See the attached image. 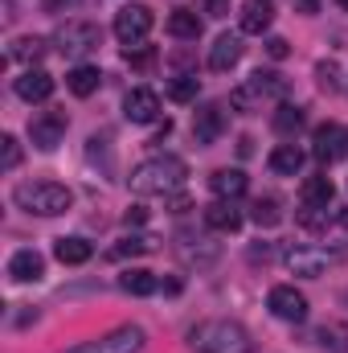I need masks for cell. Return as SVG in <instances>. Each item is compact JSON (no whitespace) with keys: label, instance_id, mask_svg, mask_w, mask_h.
<instances>
[{"label":"cell","instance_id":"cell-1","mask_svg":"<svg viewBox=\"0 0 348 353\" xmlns=\"http://www.w3.org/2000/svg\"><path fill=\"white\" fill-rule=\"evenodd\" d=\"M193 353H254V337L238 321H201L188 333Z\"/></svg>","mask_w":348,"mask_h":353},{"label":"cell","instance_id":"cell-2","mask_svg":"<svg viewBox=\"0 0 348 353\" xmlns=\"http://www.w3.org/2000/svg\"><path fill=\"white\" fill-rule=\"evenodd\" d=\"M184 176H188V165L180 157H148L131 169L127 185H131V193L148 197V193H176L184 185Z\"/></svg>","mask_w":348,"mask_h":353},{"label":"cell","instance_id":"cell-3","mask_svg":"<svg viewBox=\"0 0 348 353\" xmlns=\"http://www.w3.org/2000/svg\"><path fill=\"white\" fill-rule=\"evenodd\" d=\"M287 90H291V83H287L279 70H254L242 87L230 90V107L242 111V115H254V111H262L266 103L287 99Z\"/></svg>","mask_w":348,"mask_h":353},{"label":"cell","instance_id":"cell-4","mask_svg":"<svg viewBox=\"0 0 348 353\" xmlns=\"http://www.w3.org/2000/svg\"><path fill=\"white\" fill-rule=\"evenodd\" d=\"M12 201L25 210V214H37V218H54V214H66L74 193L58 181H25L12 189Z\"/></svg>","mask_w":348,"mask_h":353},{"label":"cell","instance_id":"cell-5","mask_svg":"<svg viewBox=\"0 0 348 353\" xmlns=\"http://www.w3.org/2000/svg\"><path fill=\"white\" fill-rule=\"evenodd\" d=\"M54 46H58V54H62V58L83 62L87 54H94V50L102 46V29H98L94 21H66V25L58 29Z\"/></svg>","mask_w":348,"mask_h":353},{"label":"cell","instance_id":"cell-6","mask_svg":"<svg viewBox=\"0 0 348 353\" xmlns=\"http://www.w3.org/2000/svg\"><path fill=\"white\" fill-rule=\"evenodd\" d=\"M144 345H148V333L140 325H119V329H111L94 341H83V345H74L66 353H140Z\"/></svg>","mask_w":348,"mask_h":353},{"label":"cell","instance_id":"cell-7","mask_svg":"<svg viewBox=\"0 0 348 353\" xmlns=\"http://www.w3.org/2000/svg\"><path fill=\"white\" fill-rule=\"evenodd\" d=\"M283 263H287L291 275L316 279V275H324L328 267L340 263V251H328V247H287V251H283Z\"/></svg>","mask_w":348,"mask_h":353},{"label":"cell","instance_id":"cell-8","mask_svg":"<svg viewBox=\"0 0 348 353\" xmlns=\"http://www.w3.org/2000/svg\"><path fill=\"white\" fill-rule=\"evenodd\" d=\"M152 25H156V17H152L148 4H123L115 12V37L123 46H144V37L152 33Z\"/></svg>","mask_w":348,"mask_h":353},{"label":"cell","instance_id":"cell-9","mask_svg":"<svg viewBox=\"0 0 348 353\" xmlns=\"http://www.w3.org/2000/svg\"><path fill=\"white\" fill-rule=\"evenodd\" d=\"M66 128H70V115H66V111H41V115L29 119V140H33V148L54 152V148L62 144Z\"/></svg>","mask_w":348,"mask_h":353},{"label":"cell","instance_id":"cell-10","mask_svg":"<svg viewBox=\"0 0 348 353\" xmlns=\"http://www.w3.org/2000/svg\"><path fill=\"white\" fill-rule=\"evenodd\" d=\"M312 157L320 165H336L348 157V128L345 123H320L312 136Z\"/></svg>","mask_w":348,"mask_h":353},{"label":"cell","instance_id":"cell-11","mask_svg":"<svg viewBox=\"0 0 348 353\" xmlns=\"http://www.w3.org/2000/svg\"><path fill=\"white\" fill-rule=\"evenodd\" d=\"M266 308H270L279 321H291V325L307 321V296H303V292H295L291 283H279V288H270V296H266Z\"/></svg>","mask_w":348,"mask_h":353},{"label":"cell","instance_id":"cell-12","mask_svg":"<svg viewBox=\"0 0 348 353\" xmlns=\"http://www.w3.org/2000/svg\"><path fill=\"white\" fill-rule=\"evenodd\" d=\"M123 115H127L131 123H156V119H160V94L148 90V87L127 90V99H123Z\"/></svg>","mask_w":348,"mask_h":353},{"label":"cell","instance_id":"cell-13","mask_svg":"<svg viewBox=\"0 0 348 353\" xmlns=\"http://www.w3.org/2000/svg\"><path fill=\"white\" fill-rule=\"evenodd\" d=\"M242 33H221L217 41H213V50H209V70H217V74H226V70H234L238 62H242Z\"/></svg>","mask_w":348,"mask_h":353},{"label":"cell","instance_id":"cell-14","mask_svg":"<svg viewBox=\"0 0 348 353\" xmlns=\"http://www.w3.org/2000/svg\"><path fill=\"white\" fill-rule=\"evenodd\" d=\"M226 132V115L217 103H205L197 115H193V140L197 144H217V136Z\"/></svg>","mask_w":348,"mask_h":353},{"label":"cell","instance_id":"cell-15","mask_svg":"<svg viewBox=\"0 0 348 353\" xmlns=\"http://www.w3.org/2000/svg\"><path fill=\"white\" fill-rule=\"evenodd\" d=\"M12 90H17L25 103H45V99L54 94V79H50L45 70H33V66H29V70L12 83Z\"/></svg>","mask_w":348,"mask_h":353},{"label":"cell","instance_id":"cell-16","mask_svg":"<svg viewBox=\"0 0 348 353\" xmlns=\"http://www.w3.org/2000/svg\"><path fill=\"white\" fill-rule=\"evenodd\" d=\"M8 275H12L17 283H37V279L45 275V259H41L33 247H25V251H17V255L8 259Z\"/></svg>","mask_w":348,"mask_h":353},{"label":"cell","instance_id":"cell-17","mask_svg":"<svg viewBox=\"0 0 348 353\" xmlns=\"http://www.w3.org/2000/svg\"><path fill=\"white\" fill-rule=\"evenodd\" d=\"M209 189L217 193V201H234V197H242L250 189V181H246L242 169H217V173L209 176Z\"/></svg>","mask_w":348,"mask_h":353},{"label":"cell","instance_id":"cell-18","mask_svg":"<svg viewBox=\"0 0 348 353\" xmlns=\"http://www.w3.org/2000/svg\"><path fill=\"white\" fill-rule=\"evenodd\" d=\"M205 226L217 234H234L242 226V214L234 210V201H213V205H205Z\"/></svg>","mask_w":348,"mask_h":353},{"label":"cell","instance_id":"cell-19","mask_svg":"<svg viewBox=\"0 0 348 353\" xmlns=\"http://www.w3.org/2000/svg\"><path fill=\"white\" fill-rule=\"evenodd\" d=\"M332 197H336V185H332V176H324V173L307 176L303 189H299V205H320V210H328Z\"/></svg>","mask_w":348,"mask_h":353},{"label":"cell","instance_id":"cell-20","mask_svg":"<svg viewBox=\"0 0 348 353\" xmlns=\"http://www.w3.org/2000/svg\"><path fill=\"white\" fill-rule=\"evenodd\" d=\"M274 21V0H246L242 4V33H266Z\"/></svg>","mask_w":348,"mask_h":353},{"label":"cell","instance_id":"cell-21","mask_svg":"<svg viewBox=\"0 0 348 353\" xmlns=\"http://www.w3.org/2000/svg\"><path fill=\"white\" fill-rule=\"evenodd\" d=\"M119 288H123L127 296H152V292H160V279H156V271H148V267H127V271L119 275Z\"/></svg>","mask_w":348,"mask_h":353},{"label":"cell","instance_id":"cell-22","mask_svg":"<svg viewBox=\"0 0 348 353\" xmlns=\"http://www.w3.org/2000/svg\"><path fill=\"white\" fill-rule=\"evenodd\" d=\"M168 33L176 41H197L201 37V17L193 8H173L168 12Z\"/></svg>","mask_w":348,"mask_h":353},{"label":"cell","instance_id":"cell-23","mask_svg":"<svg viewBox=\"0 0 348 353\" xmlns=\"http://www.w3.org/2000/svg\"><path fill=\"white\" fill-rule=\"evenodd\" d=\"M54 255H58V263H66V267H78V263H87L90 255H94V247H90L87 239H58L54 243Z\"/></svg>","mask_w":348,"mask_h":353},{"label":"cell","instance_id":"cell-24","mask_svg":"<svg viewBox=\"0 0 348 353\" xmlns=\"http://www.w3.org/2000/svg\"><path fill=\"white\" fill-rule=\"evenodd\" d=\"M299 169H303V148H295V144H279V148L270 152V173L295 176Z\"/></svg>","mask_w":348,"mask_h":353},{"label":"cell","instance_id":"cell-25","mask_svg":"<svg viewBox=\"0 0 348 353\" xmlns=\"http://www.w3.org/2000/svg\"><path fill=\"white\" fill-rule=\"evenodd\" d=\"M66 87L74 90L78 99H87V94H94V90L102 87V70H98V66H74V70L66 74Z\"/></svg>","mask_w":348,"mask_h":353},{"label":"cell","instance_id":"cell-26","mask_svg":"<svg viewBox=\"0 0 348 353\" xmlns=\"http://www.w3.org/2000/svg\"><path fill=\"white\" fill-rule=\"evenodd\" d=\"M316 341H320V350H328V353H348V325L324 321V325L316 329Z\"/></svg>","mask_w":348,"mask_h":353},{"label":"cell","instance_id":"cell-27","mask_svg":"<svg viewBox=\"0 0 348 353\" xmlns=\"http://www.w3.org/2000/svg\"><path fill=\"white\" fill-rule=\"evenodd\" d=\"M303 123H307L303 107H295V103H279V111H274V132H279V136H295Z\"/></svg>","mask_w":348,"mask_h":353},{"label":"cell","instance_id":"cell-28","mask_svg":"<svg viewBox=\"0 0 348 353\" xmlns=\"http://www.w3.org/2000/svg\"><path fill=\"white\" fill-rule=\"evenodd\" d=\"M148 251H156V239H148V234H131V239H123V243L111 247V259H135V255H148Z\"/></svg>","mask_w":348,"mask_h":353},{"label":"cell","instance_id":"cell-29","mask_svg":"<svg viewBox=\"0 0 348 353\" xmlns=\"http://www.w3.org/2000/svg\"><path fill=\"white\" fill-rule=\"evenodd\" d=\"M41 54H45V41L41 37H17L12 50H8L12 62H41Z\"/></svg>","mask_w":348,"mask_h":353},{"label":"cell","instance_id":"cell-30","mask_svg":"<svg viewBox=\"0 0 348 353\" xmlns=\"http://www.w3.org/2000/svg\"><path fill=\"white\" fill-rule=\"evenodd\" d=\"M201 94V79L197 74H176L173 83H168V99L173 103H193Z\"/></svg>","mask_w":348,"mask_h":353},{"label":"cell","instance_id":"cell-31","mask_svg":"<svg viewBox=\"0 0 348 353\" xmlns=\"http://www.w3.org/2000/svg\"><path fill=\"white\" fill-rule=\"evenodd\" d=\"M250 218H254L259 226H279V222H283V210H279V197H259V201L250 205Z\"/></svg>","mask_w":348,"mask_h":353},{"label":"cell","instance_id":"cell-32","mask_svg":"<svg viewBox=\"0 0 348 353\" xmlns=\"http://www.w3.org/2000/svg\"><path fill=\"white\" fill-rule=\"evenodd\" d=\"M332 218H336V214H332V210H320V205H299V214H295V222H299L303 230H324Z\"/></svg>","mask_w":348,"mask_h":353},{"label":"cell","instance_id":"cell-33","mask_svg":"<svg viewBox=\"0 0 348 353\" xmlns=\"http://www.w3.org/2000/svg\"><path fill=\"white\" fill-rule=\"evenodd\" d=\"M123 58H127V66H135V70H152L160 54H156L152 46H127V50H123Z\"/></svg>","mask_w":348,"mask_h":353},{"label":"cell","instance_id":"cell-34","mask_svg":"<svg viewBox=\"0 0 348 353\" xmlns=\"http://www.w3.org/2000/svg\"><path fill=\"white\" fill-rule=\"evenodd\" d=\"M0 165H4V173H12V169L21 165V144H17V136H0Z\"/></svg>","mask_w":348,"mask_h":353},{"label":"cell","instance_id":"cell-35","mask_svg":"<svg viewBox=\"0 0 348 353\" xmlns=\"http://www.w3.org/2000/svg\"><path fill=\"white\" fill-rule=\"evenodd\" d=\"M316 79H320V87L324 90H336L340 87V70H336V62H320V66H316Z\"/></svg>","mask_w":348,"mask_h":353},{"label":"cell","instance_id":"cell-36","mask_svg":"<svg viewBox=\"0 0 348 353\" xmlns=\"http://www.w3.org/2000/svg\"><path fill=\"white\" fill-rule=\"evenodd\" d=\"M266 54H270V58H274V62H283V58H287V54H291V46H287V41H283V37H270V41H266Z\"/></svg>","mask_w":348,"mask_h":353},{"label":"cell","instance_id":"cell-37","mask_svg":"<svg viewBox=\"0 0 348 353\" xmlns=\"http://www.w3.org/2000/svg\"><path fill=\"white\" fill-rule=\"evenodd\" d=\"M123 222H127V226H144V222H148V210H144V205H131V210L123 214Z\"/></svg>","mask_w":348,"mask_h":353},{"label":"cell","instance_id":"cell-38","mask_svg":"<svg viewBox=\"0 0 348 353\" xmlns=\"http://www.w3.org/2000/svg\"><path fill=\"white\" fill-rule=\"evenodd\" d=\"M78 0H41V8L45 12H66V8H74Z\"/></svg>","mask_w":348,"mask_h":353},{"label":"cell","instance_id":"cell-39","mask_svg":"<svg viewBox=\"0 0 348 353\" xmlns=\"http://www.w3.org/2000/svg\"><path fill=\"white\" fill-rule=\"evenodd\" d=\"M205 12L209 17H226L230 12V0H205Z\"/></svg>","mask_w":348,"mask_h":353},{"label":"cell","instance_id":"cell-40","mask_svg":"<svg viewBox=\"0 0 348 353\" xmlns=\"http://www.w3.org/2000/svg\"><path fill=\"white\" fill-rule=\"evenodd\" d=\"M336 222H340V226H345V230H348V205H345V210H340V214H336Z\"/></svg>","mask_w":348,"mask_h":353},{"label":"cell","instance_id":"cell-41","mask_svg":"<svg viewBox=\"0 0 348 353\" xmlns=\"http://www.w3.org/2000/svg\"><path fill=\"white\" fill-rule=\"evenodd\" d=\"M336 4H345V8H348V0H336Z\"/></svg>","mask_w":348,"mask_h":353}]
</instances>
